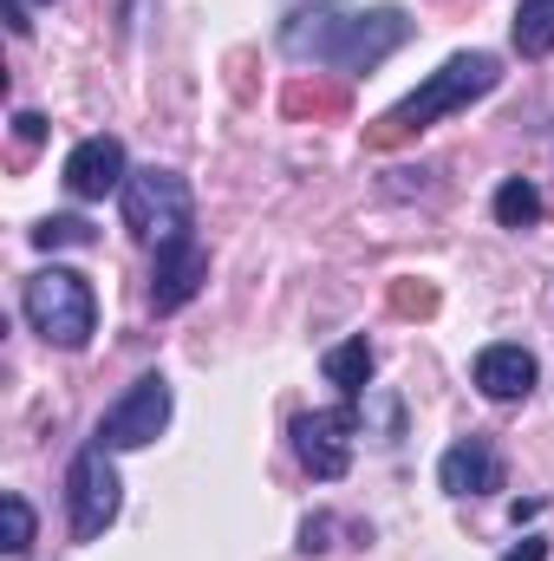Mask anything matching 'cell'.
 <instances>
[{"label":"cell","instance_id":"obj_1","mask_svg":"<svg viewBox=\"0 0 554 561\" xmlns=\"http://www.w3.org/2000/svg\"><path fill=\"white\" fill-rule=\"evenodd\" d=\"M405 39H412L405 7H366V13H353V7L313 0V7H293V13L275 26V53L287 59V66L346 72V79L379 72Z\"/></svg>","mask_w":554,"mask_h":561},{"label":"cell","instance_id":"obj_2","mask_svg":"<svg viewBox=\"0 0 554 561\" xmlns=\"http://www.w3.org/2000/svg\"><path fill=\"white\" fill-rule=\"evenodd\" d=\"M496 85H503V59H496V53H450V59L417 85L412 99H399L385 118H372V131H366V138L379 144V150H392V144L430 131L437 118H450V112H463V105L489 99Z\"/></svg>","mask_w":554,"mask_h":561},{"label":"cell","instance_id":"obj_3","mask_svg":"<svg viewBox=\"0 0 554 561\" xmlns=\"http://www.w3.org/2000/svg\"><path fill=\"white\" fill-rule=\"evenodd\" d=\"M20 313L59 353H85L92 333H99V294H92V280L79 275V268H59V262L20 280Z\"/></svg>","mask_w":554,"mask_h":561},{"label":"cell","instance_id":"obj_4","mask_svg":"<svg viewBox=\"0 0 554 561\" xmlns=\"http://www.w3.org/2000/svg\"><path fill=\"white\" fill-rule=\"evenodd\" d=\"M125 196V229L138 242H176V236H196V196H189V176L170 170V163H143L131 170V183L118 190Z\"/></svg>","mask_w":554,"mask_h":561},{"label":"cell","instance_id":"obj_5","mask_svg":"<svg viewBox=\"0 0 554 561\" xmlns=\"http://www.w3.org/2000/svg\"><path fill=\"white\" fill-rule=\"evenodd\" d=\"M118 510H125L118 463H112V450L92 437V444L72 457V470H66V516H72V542H99V536L118 523Z\"/></svg>","mask_w":554,"mask_h":561},{"label":"cell","instance_id":"obj_6","mask_svg":"<svg viewBox=\"0 0 554 561\" xmlns=\"http://www.w3.org/2000/svg\"><path fill=\"white\" fill-rule=\"evenodd\" d=\"M287 437H293V457H300V470H307L313 483H339V477L353 470L359 405L339 399V405H326V412H300V419L287 424Z\"/></svg>","mask_w":554,"mask_h":561},{"label":"cell","instance_id":"obj_7","mask_svg":"<svg viewBox=\"0 0 554 561\" xmlns=\"http://www.w3.org/2000/svg\"><path fill=\"white\" fill-rule=\"evenodd\" d=\"M176 419V392H170V379L163 373H143L125 386V399L99 419V444L105 450H143V444H157L163 431Z\"/></svg>","mask_w":554,"mask_h":561},{"label":"cell","instance_id":"obj_8","mask_svg":"<svg viewBox=\"0 0 554 561\" xmlns=\"http://www.w3.org/2000/svg\"><path fill=\"white\" fill-rule=\"evenodd\" d=\"M437 483H443V496H457V503L496 496V490L509 483L503 444H496L489 431H470V437H457V444H450V450L437 457Z\"/></svg>","mask_w":554,"mask_h":561},{"label":"cell","instance_id":"obj_9","mask_svg":"<svg viewBox=\"0 0 554 561\" xmlns=\"http://www.w3.org/2000/svg\"><path fill=\"white\" fill-rule=\"evenodd\" d=\"M209 280V249L196 236H176V242H157L150 255V307L157 313H183Z\"/></svg>","mask_w":554,"mask_h":561},{"label":"cell","instance_id":"obj_10","mask_svg":"<svg viewBox=\"0 0 554 561\" xmlns=\"http://www.w3.org/2000/svg\"><path fill=\"white\" fill-rule=\"evenodd\" d=\"M470 379H476V392H483L489 405H522V399L542 386V359H535L522 340H496V346L476 353Z\"/></svg>","mask_w":554,"mask_h":561},{"label":"cell","instance_id":"obj_11","mask_svg":"<svg viewBox=\"0 0 554 561\" xmlns=\"http://www.w3.org/2000/svg\"><path fill=\"white\" fill-rule=\"evenodd\" d=\"M59 176H66V190H72L79 203H105L112 190L131 183V157H125V144L112 138V131H99V138L72 144V157H66Z\"/></svg>","mask_w":554,"mask_h":561},{"label":"cell","instance_id":"obj_12","mask_svg":"<svg viewBox=\"0 0 554 561\" xmlns=\"http://www.w3.org/2000/svg\"><path fill=\"white\" fill-rule=\"evenodd\" d=\"M489 209H496V222H503V229H516V236H529V229H542V222H549V196H542L529 176H503V183H496V196H489Z\"/></svg>","mask_w":554,"mask_h":561},{"label":"cell","instance_id":"obj_13","mask_svg":"<svg viewBox=\"0 0 554 561\" xmlns=\"http://www.w3.org/2000/svg\"><path fill=\"white\" fill-rule=\"evenodd\" d=\"M320 366H326V379L339 386V399H353V405H359V399H366V386H372V366H379V353H372V340L359 333V340L333 346Z\"/></svg>","mask_w":554,"mask_h":561},{"label":"cell","instance_id":"obj_14","mask_svg":"<svg viewBox=\"0 0 554 561\" xmlns=\"http://www.w3.org/2000/svg\"><path fill=\"white\" fill-rule=\"evenodd\" d=\"M509 39L522 59H549L554 53V0H522L509 20Z\"/></svg>","mask_w":554,"mask_h":561},{"label":"cell","instance_id":"obj_15","mask_svg":"<svg viewBox=\"0 0 554 561\" xmlns=\"http://www.w3.org/2000/svg\"><path fill=\"white\" fill-rule=\"evenodd\" d=\"M33 242L39 249H92V222L85 216H46V222H33Z\"/></svg>","mask_w":554,"mask_h":561},{"label":"cell","instance_id":"obj_16","mask_svg":"<svg viewBox=\"0 0 554 561\" xmlns=\"http://www.w3.org/2000/svg\"><path fill=\"white\" fill-rule=\"evenodd\" d=\"M0 510H7V556H26V549H33V529H39V523H33V503H26L20 490H7Z\"/></svg>","mask_w":554,"mask_h":561},{"label":"cell","instance_id":"obj_17","mask_svg":"<svg viewBox=\"0 0 554 561\" xmlns=\"http://www.w3.org/2000/svg\"><path fill=\"white\" fill-rule=\"evenodd\" d=\"M326 549H333V516L320 510V516L300 523V556H326Z\"/></svg>","mask_w":554,"mask_h":561},{"label":"cell","instance_id":"obj_18","mask_svg":"<svg viewBox=\"0 0 554 561\" xmlns=\"http://www.w3.org/2000/svg\"><path fill=\"white\" fill-rule=\"evenodd\" d=\"M503 561H549V536H522L516 549H503Z\"/></svg>","mask_w":554,"mask_h":561},{"label":"cell","instance_id":"obj_19","mask_svg":"<svg viewBox=\"0 0 554 561\" xmlns=\"http://www.w3.org/2000/svg\"><path fill=\"white\" fill-rule=\"evenodd\" d=\"M13 138L39 144V138H46V118H39V112H13Z\"/></svg>","mask_w":554,"mask_h":561},{"label":"cell","instance_id":"obj_20","mask_svg":"<svg viewBox=\"0 0 554 561\" xmlns=\"http://www.w3.org/2000/svg\"><path fill=\"white\" fill-rule=\"evenodd\" d=\"M20 7H53V0H20Z\"/></svg>","mask_w":554,"mask_h":561}]
</instances>
